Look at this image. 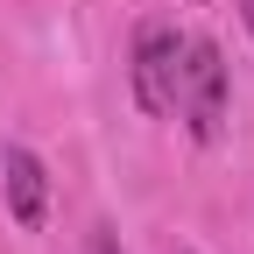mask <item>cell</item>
Segmentation results:
<instances>
[{"mask_svg": "<svg viewBox=\"0 0 254 254\" xmlns=\"http://www.w3.org/2000/svg\"><path fill=\"white\" fill-rule=\"evenodd\" d=\"M177 120L190 127V141L226 134V50L212 36H184V78H177Z\"/></svg>", "mask_w": 254, "mask_h": 254, "instance_id": "cell-1", "label": "cell"}, {"mask_svg": "<svg viewBox=\"0 0 254 254\" xmlns=\"http://www.w3.org/2000/svg\"><path fill=\"white\" fill-rule=\"evenodd\" d=\"M134 106L155 113V120H170L177 113V78H184V36H177V21H141L134 28Z\"/></svg>", "mask_w": 254, "mask_h": 254, "instance_id": "cell-2", "label": "cell"}, {"mask_svg": "<svg viewBox=\"0 0 254 254\" xmlns=\"http://www.w3.org/2000/svg\"><path fill=\"white\" fill-rule=\"evenodd\" d=\"M0 190H7L14 226L36 233L43 212H50V170H43V155H36V148H7V155H0Z\"/></svg>", "mask_w": 254, "mask_h": 254, "instance_id": "cell-3", "label": "cell"}, {"mask_svg": "<svg viewBox=\"0 0 254 254\" xmlns=\"http://www.w3.org/2000/svg\"><path fill=\"white\" fill-rule=\"evenodd\" d=\"M92 254H120V247H113V233H106V226H99V233H92Z\"/></svg>", "mask_w": 254, "mask_h": 254, "instance_id": "cell-4", "label": "cell"}, {"mask_svg": "<svg viewBox=\"0 0 254 254\" xmlns=\"http://www.w3.org/2000/svg\"><path fill=\"white\" fill-rule=\"evenodd\" d=\"M240 21H247V36H254V0H240Z\"/></svg>", "mask_w": 254, "mask_h": 254, "instance_id": "cell-5", "label": "cell"}]
</instances>
